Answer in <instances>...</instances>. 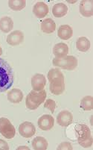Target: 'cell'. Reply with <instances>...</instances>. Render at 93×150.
Masks as SVG:
<instances>
[{
    "instance_id": "603a6c76",
    "label": "cell",
    "mask_w": 93,
    "mask_h": 150,
    "mask_svg": "<svg viewBox=\"0 0 93 150\" xmlns=\"http://www.w3.org/2000/svg\"><path fill=\"white\" fill-rule=\"evenodd\" d=\"M80 108L83 110H91L93 109V97L92 96H87L80 101Z\"/></svg>"
},
{
    "instance_id": "7402d4cb",
    "label": "cell",
    "mask_w": 93,
    "mask_h": 150,
    "mask_svg": "<svg viewBox=\"0 0 93 150\" xmlns=\"http://www.w3.org/2000/svg\"><path fill=\"white\" fill-rule=\"evenodd\" d=\"M8 5L11 10L15 11H22L26 6V1L25 0H10L8 2Z\"/></svg>"
},
{
    "instance_id": "30bf717a",
    "label": "cell",
    "mask_w": 93,
    "mask_h": 150,
    "mask_svg": "<svg viewBox=\"0 0 93 150\" xmlns=\"http://www.w3.org/2000/svg\"><path fill=\"white\" fill-rule=\"evenodd\" d=\"M46 84V79L43 74L37 73L31 78V86L33 91H40L44 90Z\"/></svg>"
},
{
    "instance_id": "9c48e42d",
    "label": "cell",
    "mask_w": 93,
    "mask_h": 150,
    "mask_svg": "<svg viewBox=\"0 0 93 150\" xmlns=\"http://www.w3.org/2000/svg\"><path fill=\"white\" fill-rule=\"evenodd\" d=\"M73 122V116L68 110H63L58 114L57 117V122L62 127H67Z\"/></svg>"
},
{
    "instance_id": "9a60e30c",
    "label": "cell",
    "mask_w": 93,
    "mask_h": 150,
    "mask_svg": "<svg viewBox=\"0 0 93 150\" xmlns=\"http://www.w3.org/2000/svg\"><path fill=\"white\" fill-rule=\"evenodd\" d=\"M57 35L61 40H69L73 35V30L69 25H62L59 27Z\"/></svg>"
},
{
    "instance_id": "cb8c5ba5",
    "label": "cell",
    "mask_w": 93,
    "mask_h": 150,
    "mask_svg": "<svg viewBox=\"0 0 93 150\" xmlns=\"http://www.w3.org/2000/svg\"><path fill=\"white\" fill-rule=\"evenodd\" d=\"M56 106H57V105H56V102H54L53 99H47V100L46 101V102L44 103V108H48L49 110H50L51 112L52 113H54V110H55V108H56Z\"/></svg>"
},
{
    "instance_id": "277c9868",
    "label": "cell",
    "mask_w": 93,
    "mask_h": 150,
    "mask_svg": "<svg viewBox=\"0 0 93 150\" xmlns=\"http://www.w3.org/2000/svg\"><path fill=\"white\" fill-rule=\"evenodd\" d=\"M46 92L45 90L40 91H31L25 99L26 107L30 110H36L42 103L44 102L46 98Z\"/></svg>"
},
{
    "instance_id": "e0dca14e",
    "label": "cell",
    "mask_w": 93,
    "mask_h": 150,
    "mask_svg": "<svg viewBox=\"0 0 93 150\" xmlns=\"http://www.w3.org/2000/svg\"><path fill=\"white\" fill-rule=\"evenodd\" d=\"M56 29V24L54 20L47 18L41 23V30L46 34L53 33Z\"/></svg>"
},
{
    "instance_id": "7a4b0ae2",
    "label": "cell",
    "mask_w": 93,
    "mask_h": 150,
    "mask_svg": "<svg viewBox=\"0 0 93 150\" xmlns=\"http://www.w3.org/2000/svg\"><path fill=\"white\" fill-rule=\"evenodd\" d=\"M14 74L10 64L5 60L0 58V93L8 91L13 85Z\"/></svg>"
},
{
    "instance_id": "ac0fdd59",
    "label": "cell",
    "mask_w": 93,
    "mask_h": 150,
    "mask_svg": "<svg viewBox=\"0 0 93 150\" xmlns=\"http://www.w3.org/2000/svg\"><path fill=\"white\" fill-rule=\"evenodd\" d=\"M13 27V22L11 17H4L0 19V30L4 33L10 32Z\"/></svg>"
},
{
    "instance_id": "5bb4252c",
    "label": "cell",
    "mask_w": 93,
    "mask_h": 150,
    "mask_svg": "<svg viewBox=\"0 0 93 150\" xmlns=\"http://www.w3.org/2000/svg\"><path fill=\"white\" fill-rule=\"evenodd\" d=\"M69 53V46L66 43H57L53 48V54L57 58L66 57Z\"/></svg>"
},
{
    "instance_id": "8992f818",
    "label": "cell",
    "mask_w": 93,
    "mask_h": 150,
    "mask_svg": "<svg viewBox=\"0 0 93 150\" xmlns=\"http://www.w3.org/2000/svg\"><path fill=\"white\" fill-rule=\"evenodd\" d=\"M0 134L6 139H12L16 135V129L7 118H0Z\"/></svg>"
},
{
    "instance_id": "8fae6325",
    "label": "cell",
    "mask_w": 93,
    "mask_h": 150,
    "mask_svg": "<svg viewBox=\"0 0 93 150\" xmlns=\"http://www.w3.org/2000/svg\"><path fill=\"white\" fill-rule=\"evenodd\" d=\"M24 40V34L20 30H16L7 37V43L10 46H15L20 45Z\"/></svg>"
},
{
    "instance_id": "4316f807",
    "label": "cell",
    "mask_w": 93,
    "mask_h": 150,
    "mask_svg": "<svg viewBox=\"0 0 93 150\" xmlns=\"http://www.w3.org/2000/svg\"><path fill=\"white\" fill-rule=\"evenodd\" d=\"M29 149V148H28L27 146H20L19 148H17V149Z\"/></svg>"
},
{
    "instance_id": "6da1fadb",
    "label": "cell",
    "mask_w": 93,
    "mask_h": 150,
    "mask_svg": "<svg viewBox=\"0 0 93 150\" xmlns=\"http://www.w3.org/2000/svg\"><path fill=\"white\" fill-rule=\"evenodd\" d=\"M48 79L50 82L49 90L55 96L61 95L65 91L64 76L59 69H51L48 73Z\"/></svg>"
},
{
    "instance_id": "52a82bcc",
    "label": "cell",
    "mask_w": 93,
    "mask_h": 150,
    "mask_svg": "<svg viewBox=\"0 0 93 150\" xmlns=\"http://www.w3.org/2000/svg\"><path fill=\"white\" fill-rule=\"evenodd\" d=\"M19 133L25 138H30L36 133V128L30 122H24L19 126Z\"/></svg>"
},
{
    "instance_id": "d6986e66",
    "label": "cell",
    "mask_w": 93,
    "mask_h": 150,
    "mask_svg": "<svg viewBox=\"0 0 93 150\" xmlns=\"http://www.w3.org/2000/svg\"><path fill=\"white\" fill-rule=\"evenodd\" d=\"M49 144L45 137H37L32 140L33 149L35 150H46Z\"/></svg>"
},
{
    "instance_id": "83f0119b",
    "label": "cell",
    "mask_w": 93,
    "mask_h": 150,
    "mask_svg": "<svg viewBox=\"0 0 93 150\" xmlns=\"http://www.w3.org/2000/svg\"><path fill=\"white\" fill-rule=\"evenodd\" d=\"M2 54V49L1 48V46H0V56Z\"/></svg>"
},
{
    "instance_id": "7c38bea8",
    "label": "cell",
    "mask_w": 93,
    "mask_h": 150,
    "mask_svg": "<svg viewBox=\"0 0 93 150\" xmlns=\"http://www.w3.org/2000/svg\"><path fill=\"white\" fill-rule=\"evenodd\" d=\"M49 6L43 2H37L33 8V13L39 19L44 18L49 13Z\"/></svg>"
},
{
    "instance_id": "ffe728a7",
    "label": "cell",
    "mask_w": 93,
    "mask_h": 150,
    "mask_svg": "<svg viewBox=\"0 0 93 150\" xmlns=\"http://www.w3.org/2000/svg\"><path fill=\"white\" fill-rule=\"evenodd\" d=\"M68 7L63 3H57L53 6L52 13L55 17H63L66 15Z\"/></svg>"
},
{
    "instance_id": "2e32d148",
    "label": "cell",
    "mask_w": 93,
    "mask_h": 150,
    "mask_svg": "<svg viewBox=\"0 0 93 150\" xmlns=\"http://www.w3.org/2000/svg\"><path fill=\"white\" fill-rule=\"evenodd\" d=\"M8 99L12 103H20L23 99V93L21 90L13 88L8 92Z\"/></svg>"
},
{
    "instance_id": "d4e9b609",
    "label": "cell",
    "mask_w": 93,
    "mask_h": 150,
    "mask_svg": "<svg viewBox=\"0 0 93 150\" xmlns=\"http://www.w3.org/2000/svg\"><path fill=\"white\" fill-rule=\"evenodd\" d=\"M57 150H72L73 147H72V144L69 142H63L62 144H61L58 146L57 148Z\"/></svg>"
},
{
    "instance_id": "44dd1931",
    "label": "cell",
    "mask_w": 93,
    "mask_h": 150,
    "mask_svg": "<svg viewBox=\"0 0 93 150\" xmlns=\"http://www.w3.org/2000/svg\"><path fill=\"white\" fill-rule=\"evenodd\" d=\"M76 47L82 52H86L90 49V41L85 37H80L76 42Z\"/></svg>"
},
{
    "instance_id": "3957f363",
    "label": "cell",
    "mask_w": 93,
    "mask_h": 150,
    "mask_svg": "<svg viewBox=\"0 0 93 150\" xmlns=\"http://www.w3.org/2000/svg\"><path fill=\"white\" fill-rule=\"evenodd\" d=\"M75 129L78 144L83 148L91 147L93 144V138L89 128L84 124H78Z\"/></svg>"
},
{
    "instance_id": "484cf974",
    "label": "cell",
    "mask_w": 93,
    "mask_h": 150,
    "mask_svg": "<svg viewBox=\"0 0 93 150\" xmlns=\"http://www.w3.org/2000/svg\"><path fill=\"white\" fill-rule=\"evenodd\" d=\"M9 146L8 143L4 140L0 139V150H8L9 149Z\"/></svg>"
},
{
    "instance_id": "4fadbf2b",
    "label": "cell",
    "mask_w": 93,
    "mask_h": 150,
    "mask_svg": "<svg viewBox=\"0 0 93 150\" xmlns=\"http://www.w3.org/2000/svg\"><path fill=\"white\" fill-rule=\"evenodd\" d=\"M79 9L83 17H92L93 15V2L92 0H83L80 2Z\"/></svg>"
},
{
    "instance_id": "5b68a950",
    "label": "cell",
    "mask_w": 93,
    "mask_h": 150,
    "mask_svg": "<svg viewBox=\"0 0 93 150\" xmlns=\"http://www.w3.org/2000/svg\"><path fill=\"white\" fill-rule=\"evenodd\" d=\"M78 59L72 55H66L63 58L53 59L52 64L54 67H61L66 70H74L78 66Z\"/></svg>"
},
{
    "instance_id": "ba28073f",
    "label": "cell",
    "mask_w": 93,
    "mask_h": 150,
    "mask_svg": "<svg viewBox=\"0 0 93 150\" xmlns=\"http://www.w3.org/2000/svg\"><path fill=\"white\" fill-rule=\"evenodd\" d=\"M38 126L43 131H49L52 129L54 124V119L52 116L45 114L38 120Z\"/></svg>"
}]
</instances>
